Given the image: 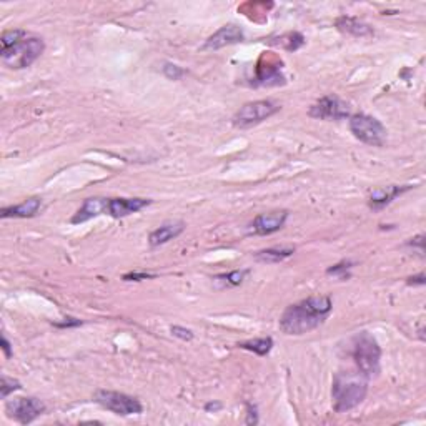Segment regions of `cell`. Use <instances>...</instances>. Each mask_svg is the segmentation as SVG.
Masks as SVG:
<instances>
[{
    "mask_svg": "<svg viewBox=\"0 0 426 426\" xmlns=\"http://www.w3.org/2000/svg\"><path fill=\"white\" fill-rule=\"evenodd\" d=\"M333 303L326 295H313L288 306L280 318V330L287 335H305L318 328L330 315Z\"/></svg>",
    "mask_w": 426,
    "mask_h": 426,
    "instance_id": "cell-1",
    "label": "cell"
},
{
    "mask_svg": "<svg viewBox=\"0 0 426 426\" xmlns=\"http://www.w3.org/2000/svg\"><path fill=\"white\" fill-rule=\"evenodd\" d=\"M368 393V378L361 372L337 373L333 377V408L337 413H345L357 408Z\"/></svg>",
    "mask_w": 426,
    "mask_h": 426,
    "instance_id": "cell-2",
    "label": "cell"
},
{
    "mask_svg": "<svg viewBox=\"0 0 426 426\" xmlns=\"http://www.w3.org/2000/svg\"><path fill=\"white\" fill-rule=\"evenodd\" d=\"M353 360L357 363L358 372L366 378H372L380 372L381 348L378 341L370 333L361 331L353 338Z\"/></svg>",
    "mask_w": 426,
    "mask_h": 426,
    "instance_id": "cell-3",
    "label": "cell"
},
{
    "mask_svg": "<svg viewBox=\"0 0 426 426\" xmlns=\"http://www.w3.org/2000/svg\"><path fill=\"white\" fill-rule=\"evenodd\" d=\"M43 50H45V43H43L42 38L25 37L23 41L15 43L14 47H10L9 50H3L0 57H2V64L5 67L21 70L32 65L43 54Z\"/></svg>",
    "mask_w": 426,
    "mask_h": 426,
    "instance_id": "cell-4",
    "label": "cell"
},
{
    "mask_svg": "<svg viewBox=\"0 0 426 426\" xmlns=\"http://www.w3.org/2000/svg\"><path fill=\"white\" fill-rule=\"evenodd\" d=\"M348 125L355 139L366 145H372V147H383L386 137H388L385 125L368 113H355L350 117Z\"/></svg>",
    "mask_w": 426,
    "mask_h": 426,
    "instance_id": "cell-5",
    "label": "cell"
},
{
    "mask_svg": "<svg viewBox=\"0 0 426 426\" xmlns=\"http://www.w3.org/2000/svg\"><path fill=\"white\" fill-rule=\"evenodd\" d=\"M280 109H282V105L275 100L248 102V104L240 106L238 112L232 118V122H234L236 128H251L265 122L267 118L273 117L275 113L280 112Z\"/></svg>",
    "mask_w": 426,
    "mask_h": 426,
    "instance_id": "cell-6",
    "label": "cell"
},
{
    "mask_svg": "<svg viewBox=\"0 0 426 426\" xmlns=\"http://www.w3.org/2000/svg\"><path fill=\"white\" fill-rule=\"evenodd\" d=\"M93 400L102 408L109 410V412L115 413L120 416H130V415H140L144 412V406L135 396L130 394L112 392V390H97L93 393Z\"/></svg>",
    "mask_w": 426,
    "mask_h": 426,
    "instance_id": "cell-7",
    "label": "cell"
},
{
    "mask_svg": "<svg viewBox=\"0 0 426 426\" xmlns=\"http://www.w3.org/2000/svg\"><path fill=\"white\" fill-rule=\"evenodd\" d=\"M283 62L277 55L265 52L260 57L255 69V87H278L285 85L287 78L282 72Z\"/></svg>",
    "mask_w": 426,
    "mask_h": 426,
    "instance_id": "cell-8",
    "label": "cell"
},
{
    "mask_svg": "<svg viewBox=\"0 0 426 426\" xmlns=\"http://www.w3.org/2000/svg\"><path fill=\"white\" fill-rule=\"evenodd\" d=\"M5 412L10 420L21 425H29L37 420L42 413H45V403L34 396L14 398V400L7 401Z\"/></svg>",
    "mask_w": 426,
    "mask_h": 426,
    "instance_id": "cell-9",
    "label": "cell"
},
{
    "mask_svg": "<svg viewBox=\"0 0 426 426\" xmlns=\"http://www.w3.org/2000/svg\"><path fill=\"white\" fill-rule=\"evenodd\" d=\"M309 115L320 120H341L352 117V110L337 96H325L310 106Z\"/></svg>",
    "mask_w": 426,
    "mask_h": 426,
    "instance_id": "cell-10",
    "label": "cell"
},
{
    "mask_svg": "<svg viewBox=\"0 0 426 426\" xmlns=\"http://www.w3.org/2000/svg\"><path fill=\"white\" fill-rule=\"evenodd\" d=\"M243 38H245L243 30L238 25H235V23H228V25H223L222 29L216 30L215 34L205 41L202 50H218L223 49V47L243 42Z\"/></svg>",
    "mask_w": 426,
    "mask_h": 426,
    "instance_id": "cell-11",
    "label": "cell"
},
{
    "mask_svg": "<svg viewBox=\"0 0 426 426\" xmlns=\"http://www.w3.org/2000/svg\"><path fill=\"white\" fill-rule=\"evenodd\" d=\"M288 220V212L287 210H277V212H270V213H262L251 222V232L255 235H271L277 234L278 230H282L285 227Z\"/></svg>",
    "mask_w": 426,
    "mask_h": 426,
    "instance_id": "cell-12",
    "label": "cell"
},
{
    "mask_svg": "<svg viewBox=\"0 0 426 426\" xmlns=\"http://www.w3.org/2000/svg\"><path fill=\"white\" fill-rule=\"evenodd\" d=\"M152 200L148 199H109L106 213L113 218H124L132 213L140 212L142 208L148 207Z\"/></svg>",
    "mask_w": 426,
    "mask_h": 426,
    "instance_id": "cell-13",
    "label": "cell"
},
{
    "mask_svg": "<svg viewBox=\"0 0 426 426\" xmlns=\"http://www.w3.org/2000/svg\"><path fill=\"white\" fill-rule=\"evenodd\" d=\"M412 185H390V187L377 188V190L370 193V208L374 212L383 210L386 205L392 203L396 197L403 195L405 192L412 190Z\"/></svg>",
    "mask_w": 426,
    "mask_h": 426,
    "instance_id": "cell-14",
    "label": "cell"
},
{
    "mask_svg": "<svg viewBox=\"0 0 426 426\" xmlns=\"http://www.w3.org/2000/svg\"><path fill=\"white\" fill-rule=\"evenodd\" d=\"M106 207H109V199H100V197L87 199L84 205H82V207L77 210V213L72 216L70 222L74 225L89 222V220L96 218V216L102 215V213H106Z\"/></svg>",
    "mask_w": 426,
    "mask_h": 426,
    "instance_id": "cell-15",
    "label": "cell"
},
{
    "mask_svg": "<svg viewBox=\"0 0 426 426\" xmlns=\"http://www.w3.org/2000/svg\"><path fill=\"white\" fill-rule=\"evenodd\" d=\"M42 208V200L38 197L23 200L22 203L12 205V207H3L0 212L2 218H30L35 216Z\"/></svg>",
    "mask_w": 426,
    "mask_h": 426,
    "instance_id": "cell-16",
    "label": "cell"
},
{
    "mask_svg": "<svg viewBox=\"0 0 426 426\" xmlns=\"http://www.w3.org/2000/svg\"><path fill=\"white\" fill-rule=\"evenodd\" d=\"M185 230V223L183 222H165L161 223L157 230H153L148 236V243L150 247H160L168 243L170 240L177 238L181 232Z\"/></svg>",
    "mask_w": 426,
    "mask_h": 426,
    "instance_id": "cell-17",
    "label": "cell"
},
{
    "mask_svg": "<svg viewBox=\"0 0 426 426\" xmlns=\"http://www.w3.org/2000/svg\"><path fill=\"white\" fill-rule=\"evenodd\" d=\"M335 25H337V29L340 30V32L352 35V37H370V35L374 34L372 25H368V23L357 17H346V15H343V17L337 19Z\"/></svg>",
    "mask_w": 426,
    "mask_h": 426,
    "instance_id": "cell-18",
    "label": "cell"
},
{
    "mask_svg": "<svg viewBox=\"0 0 426 426\" xmlns=\"http://www.w3.org/2000/svg\"><path fill=\"white\" fill-rule=\"evenodd\" d=\"M268 45L278 47V49L288 50V52H297L298 49L305 45V37L300 32H287L280 35V37L268 38Z\"/></svg>",
    "mask_w": 426,
    "mask_h": 426,
    "instance_id": "cell-19",
    "label": "cell"
},
{
    "mask_svg": "<svg viewBox=\"0 0 426 426\" xmlns=\"http://www.w3.org/2000/svg\"><path fill=\"white\" fill-rule=\"evenodd\" d=\"M295 254V247H273L260 250L255 254V260L260 263H280Z\"/></svg>",
    "mask_w": 426,
    "mask_h": 426,
    "instance_id": "cell-20",
    "label": "cell"
},
{
    "mask_svg": "<svg viewBox=\"0 0 426 426\" xmlns=\"http://www.w3.org/2000/svg\"><path fill=\"white\" fill-rule=\"evenodd\" d=\"M236 346L242 350H247V352H254L255 355H258V357H265V355L270 353L271 348H273V340H271L270 337H262V338H254V340L242 341Z\"/></svg>",
    "mask_w": 426,
    "mask_h": 426,
    "instance_id": "cell-21",
    "label": "cell"
},
{
    "mask_svg": "<svg viewBox=\"0 0 426 426\" xmlns=\"http://www.w3.org/2000/svg\"><path fill=\"white\" fill-rule=\"evenodd\" d=\"M248 275V270H234L230 273H222L216 275V282H222L223 287H238L242 285V282L245 280Z\"/></svg>",
    "mask_w": 426,
    "mask_h": 426,
    "instance_id": "cell-22",
    "label": "cell"
},
{
    "mask_svg": "<svg viewBox=\"0 0 426 426\" xmlns=\"http://www.w3.org/2000/svg\"><path fill=\"white\" fill-rule=\"evenodd\" d=\"M27 37V32L22 29H15V30H7V32L2 34L0 37V45H2V52L3 50H9L10 47H14L15 43H19L23 38Z\"/></svg>",
    "mask_w": 426,
    "mask_h": 426,
    "instance_id": "cell-23",
    "label": "cell"
},
{
    "mask_svg": "<svg viewBox=\"0 0 426 426\" xmlns=\"http://www.w3.org/2000/svg\"><path fill=\"white\" fill-rule=\"evenodd\" d=\"M22 388V383L19 380H14V378H9L3 374L2 377V383H0V394H2V400H5L10 393L17 392V390Z\"/></svg>",
    "mask_w": 426,
    "mask_h": 426,
    "instance_id": "cell-24",
    "label": "cell"
},
{
    "mask_svg": "<svg viewBox=\"0 0 426 426\" xmlns=\"http://www.w3.org/2000/svg\"><path fill=\"white\" fill-rule=\"evenodd\" d=\"M353 262H340L337 265L330 267L326 270V275H331V277H338V278H350V270H352Z\"/></svg>",
    "mask_w": 426,
    "mask_h": 426,
    "instance_id": "cell-25",
    "label": "cell"
},
{
    "mask_svg": "<svg viewBox=\"0 0 426 426\" xmlns=\"http://www.w3.org/2000/svg\"><path fill=\"white\" fill-rule=\"evenodd\" d=\"M164 74H165V77L170 78V80H179V78H181L185 75V70L179 65L167 62V64L164 65Z\"/></svg>",
    "mask_w": 426,
    "mask_h": 426,
    "instance_id": "cell-26",
    "label": "cell"
},
{
    "mask_svg": "<svg viewBox=\"0 0 426 426\" xmlns=\"http://www.w3.org/2000/svg\"><path fill=\"white\" fill-rule=\"evenodd\" d=\"M170 331H172L173 337L180 338V340H183V341H190V340H193V331H192V330H188V328H185V326L175 325V326H172Z\"/></svg>",
    "mask_w": 426,
    "mask_h": 426,
    "instance_id": "cell-27",
    "label": "cell"
},
{
    "mask_svg": "<svg viewBox=\"0 0 426 426\" xmlns=\"http://www.w3.org/2000/svg\"><path fill=\"white\" fill-rule=\"evenodd\" d=\"M155 273H139V271H130V273L124 275L125 282H142V280H148V278H155Z\"/></svg>",
    "mask_w": 426,
    "mask_h": 426,
    "instance_id": "cell-28",
    "label": "cell"
},
{
    "mask_svg": "<svg viewBox=\"0 0 426 426\" xmlns=\"http://www.w3.org/2000/svg\"><path fill=\"white\" fill-rule=\"evenodd\" d=\"M247 425H256L258 423V413H256V406L251 403H247Z\"/></svg>",
    "mask_w": 426,
    "mask_h": 426,
    "instance_id": "cell-29",
    "label": "cell"
},
{
    "mask_svg": "<svg viewBox=\"0 0 426 426\" xmlns=\"http://www.w3.org/2000/svg\"><path fill=\"white\" fill-rule=\"evenodd\" d=\"M65 322H55L54 323V326H57V328H70V326H78V325H82V322L80 320H77V318H64Z\"/></svg>",
    "mask_w": 426,
    "mask_h": 426,
    "instance_id": "cell-30",
    "label": "cell"
},
{
    "mask_svg": "<svg viewBox=\"0 0 426 426\" xmlns=\"http://www.w3.org/2000/svg\"><path fill=\"white\" fill-rule=\"evenodd\" d=\"M406 245L408 247H418L420 248V251H423L425 250V235H418V236H415V238H412V242H408L406 243Z\"/></svg>",
    "mask_w": 426,
    "mask_h": 426,
    "instance_id": "cell-31",
    "label": "cell"
},
{
    "mask_svg": "<svg viewBox=\"0 0 426 426\" xmlns=\"http://www.w3.org/2000/svg\"><path fill=\"white\" fill-rule=\"evenodd\" d=\"M425 280H426V275L423 273V271H421V273H418L416 277H410L408 278V285H420V287H423L425 285Z\"/></svg>",
    "mask_w": 426,
    "mask_h": 426,
    "instance_id": "cell-32",
    "label": "cell"
},
{
    "mask_svg": "<svg viewBox=\"0 0 426 426\" xmlns=\"http://www.w3.org/2000/svg\"><path fill=\"white\" fill-rule=\"evenodd\" d=\"M2 352L3 355H5V358L12 357V345H10V341L7 340L5 335H2Z\"/></svg>",
    "mask_w": 426,
    "mask_h": 426,
    "instance_id": "cell-33",
    "label": "cell"
},
{
    "mask_svg": "<svg viewBox=\"0 0 426 426\" xmlns=\"http://www.w3.org/2000/svg\"><path fill=\"white\" fill-rule=\"evenodd\" d=\"M218 410H222V403H213V401H210V403H207L205 405V412L207 413H215V412H218Z\"/></svg>",
    "mask_w": 426,
    "mask_h": 426,
    "instance_id": "cell-34",
    "label": "cell"
}]
</instances>
